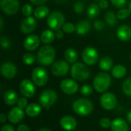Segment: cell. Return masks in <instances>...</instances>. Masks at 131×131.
Listing matches in <instances>:
<instances>
[{"label": "cell", "mask_w": 131, "mask_h": 131, "mask_svg": "<svg viewBox=\"0 0 131 131\" xmlns=\"http://www.w3.org/2000/svg\"><path fill=\"white\" fill-rule=\"evenodd\" d=\"M112 76L115 78H123L127 74V68L121 64H117L114 66L111 71Z\"/></svg>", "instance_id": "cell-26"}, {"label": "cell", "mask_w": 131, "mask_h": 131, "mask_svg": "<svg viewBox=\"0 0 131 131\" xmlns=\"http://www.w3.org/2000/svg\"><path fill=\"white\" fill-rule=\"evenodd\" d=\"M101 12V8L99 5L96 3H92L90 5L87 10V15L89 18H97Z\"/></svg>", "instance_id": "cell-28"}, {"label": "cell", "mask_w": 131, "mask_h": 131, "mask_svg": "<svg viewBox=\"0 0 131 131\" xmlns=\"http://www.w3.org/2000/svg\"><path fill=\"white\" fill-rule=\"evenodd\" d=\"M0 131H15L14 127L10 125V124H4L2 128H1V130Z\"/></svg>", "instance_id": "cell-44"}, {"label": "cell", "mask_w": 131, "mask_h": 131, "mask_svg": "<svg viewBox=\"0 0 131 131\" xmlns=\"http://www.w3.org/2000/svg\"><path fill=\"white\" fill-rule=\"evenodd\" d=\"M41 106L36 104V103H31L27 106L25 108V114L31 117H35L38 116L41 112Z\"/></svg>", "instance_id": "cell-22"}, {"label": "cell", "mask_w": 131, "mask_h": 131, "mask_svg": "<svg viewBox=\"0 0 131 131\" xmlns=\"http://www.w3.org/2000/svg\"><path fill=\"white\" fill-rule=\"evenodd\" d=\"M21 12H22V14L25 16L28 17V16H31V15L33 13V8L31 6V5L25 4V5H23V7L21 8Z\"/></svg>", "instance_id": "cell-36"}, {"label": "cell", "mask_w": 131, "mask_h": 131, "mask_svg": "<svg viewBox=\"0 0 131 131\" xmlns=\"http://www.w3.org/2000/svg\"><path fill=\"white\" fill-rule=\"evenodd\" d=\"M111 76L105 72L97 74L93 81V86L96 91L103 93L106 91L111 86Z\"/></svg>", "instance_id": "cell-3"}, {"label": "cell", "mask_w": 131, "mask_h": 131, "mask_svg": "<svg viewBox=\"0 0 131 131\" xmlns=\"http://www.w3.org/2000/svg\"><path fill=\"white\" fill-rule=\"evenodd\" d=\"M72 108L77 114L80 116H88L93 111L94 105L88 99L79 98L73 103Z\"/></svg>", "instance_id": "cell-2"}, {"label": "cell", "mask_w": 131, "mask_h": 131, "mask_svg": "<svg viewBox=\"0 0 131 131\" xmlns=\"http://www.w3.org/2000/svg\"><path fill=\"white\" fill-rule=\"evenodd\" d=\"M69 64L66 61H58L53 64L51 67V73L57 77H62L66 75L69 71Z\"/></svg>", "instance_id": "cell-11"}, {"label": "cell", "mask_w": 131, "mask_h": 131, "mask_svg": "<svg viewBox=\"0 0 131 131\" xmlns=\"http://www.w3.org/2000/svg\"><path fill=\"white\" fill-rule=\"evenodd\" d=\"M98 52L93 47H87L82 53V59L88 65H94L98 61Z\"/></svg>", "instance_id": "cell-8"}, {"label": "cell", "mask_w": 131, "mask_h": 131, "mask_svg": "<svg viewBox=\"0 0 131 131\" xmlns=\"http://www.w3.org/2000/svg\"><path fill=\"white\" fill-rule=\"evenodd\" d=\"M127 119L128 122L131 124V111H130V112L127 114Z\"/></svg>", "instance_id": "cell-49"}, {"label": "cell", "mask_w": 131, "mask_h": 131, "mask_svg": "<svg viewBox=\"0 0 131 131\" xmlns=\"http://www.w3.org/2000/svg\"><path fill=\"white\" fill-rule=\"evenodd\" d=\"M101 105L105 110L111 111L115 108L117 101L115 95L111 92L104 93L101 97Z\"/></svg>", "instance_id": "cell-10"}, {"label": "cell", "mask_w": 131, "mask_h": 131, "mask_svg": "<svg viewBox=\"0 0 131 131\" xmlns=\"http://www.w3.org/2000/svg\"><path fill=\"white\" fill-rule=\"evenodd\" d=\"M117 36L123 41H129L131 38V28L127 25L120 26L117 31Z\"/></svg>", "instance_id": "cell-19"}, {"label": "cell", "mask_w": 131, "mask_h": 131, "mask_svg": "<svg viewBox=\"0 0 131 131\" xmlns=\"http://www.w3.org/2000/svg\"><path fill=\"white\" fill-rule=\"evenodd\" d=\"M58 100L57 93L51 90L47 89L43 91L39 97L40 105L46 110H48L51 106H53Z\"/></svg>", "instance_id": "cell-5"}, {"label": "cell", "mask_w": 131, "mask_h": 131, "mask_svg": "<svg viewBox=\"0 0 131 131\" xmlns=\"http://www.w3.org/2000/svg\"><path fill=\"white\" fill-rule=\"evenodd\" d=\"M0 42H1V46L6 49V48H8L11 45V42L9 41V39L5 36H1V38H0Z\"/></svg>", "instance_id": "cell-39"}, {"label": "cell", "mask_w": 131, "mask_h": 131, "mask_svg": "<svg viewBox=\"0 0 131 131\" xmlns=\"http://www.w3.org/2000/svg\"><path fill=\"white\" fill-rule=\"evenodd\" d=\"M55 33L52 31V30H50V29H46L45 31H43L41 34V41L48 45V44H50L51 43L54 38H55Z\"/></svg>", "instance_id": "cell-25"}, {"label": "cell", "mask_w": 131, "mask_h": 131, "mask_svg": "<svg viewBox=\"0 0 131 131\" xmlns=\"http://www.w3.org/2000/svg\"><path fill=\"white\" fill-rule=\"evenodd\" d=\"M31 78L33 81V83L38 86L42 87L45 86L48 80V74L47 71L41 67L35 68L31 74Z\"/></svg>", "instance_id": "cell-7"}, {"label": "cell", "mask_w": 131, "mask_h": 131, "mask_svg": "<svg viewBox=\"0 0 131 131\" xmlns=\"http://www.w3.org/2000/svg\"><path fill=\"white\" fill-rule=\"evenodd\" d=\"M130 60H131V53H130Z\"/></svg>", "instance_id": "cell-54"}, {"label": "cell", "mask_w": 131, "mask_h": 131, "mask_svg": "<svg viewBox=\"0 0 131 131\" xmlns=\"http://www.w3.org/2000/svg\"><path fill=\"white\" fill-rule=\"evenodd\" d=\"M130 9L127 8H121V10H119V12L117 14V18L119 19H126L127 18H128L130 15Z\"/></svg>", "instance_id": "cell-34"}, {"label": "cell", "mask_w": 131, "mask_h": 131, "mask_svg": "<svg viewBox=\"0 0 131 131\" xmlns=\"http://www.w3.org/2000/svg\"><path fill=\"white\" fill-rule=\"evenodd\" d=\"M25 117V112L22 108L19 107H13L10 110L8 114V120L10 123L16 124L20 123Z\"/></svg>", "instance_id": "cell-15"}, {"label": "cell", "mask_w": 131, "mask_h": 131, "mask_svg": "<svg viewBox=\"0 0 131 131\" xmlns=\"http://www.w3.org/2000/svg\"><path fill=\"white\" fill-rule=\"evenodd\" d=\"M71 74L74 80L84 81L90 77V71L85 64L76 62L73 64L71 68Z\"/></svg>", "instance_id": "cell-4"}, {"label": "cell", "mask_w": 131, "mask_h": 131, "mask_svg": "<svg viewBox=\"0 0 131 131\" xmlns=\"http://www.w3.org/2000/svg\"><path fill=\"white\" fill-rule=\"evenodd\" d=\"M123 91L124 94L129 97H131V77L126 79L122 86Z\"/></svg>", "instance_id": "cell-31"}, {"label": "cell", "mask_w": 131, "mask_h": 131, "mask_svg": "<svg viewBox=\"0 0 131 131\" xmlns=\"http://www.w3.org/2000/svg\"><path fill=\"white\" fill-rule=\"evenodd\" d=\"M112 4L117 8H123L127 4V0H111Z\"/></svg>", "instance_id": "cell-41"}, {"label": "cell", "mask_w": 131, "mask_h": 131, "mask_svg": "<svg viewBox=\"0 0 131 131\" xmlns=\"http://www.w3.org/2000/svg\"><path fill=\"white\" fill-rule=\"evenodd\" d=\"M55 36L58 39L62 38L64 37V31H63V30H61V29L56 30L55 31Z\"/></svg>", "instance_id": "cell-47"}, {"label": "cell", "mask_w": 131, "mask_h": 131, "mask_svg": "<svg viewBox=\"0 0 131 131\" xmlns=\"http://www.w3.org/2000/svg\"><path fill=\"white\" fill-rule=\"evenodd\" d=\"M61 90L67 94H74L78 92L79 88L76 81L71 79H64L60 84Z\"/></svg>", "instance_id": "cell-14"}, {"label": "cell", "mask_w": 131, "mask_h": 131, "mask_svg": "<svg viewBox=\"0 0 131 131\" xmlns=\"http://www.w3.org/2000/svg\"><path fill=\"white\" fill-rule=\"evenodd\" d=\"M96 1H98V0H96ZM99 1H100V0H99Z\"/></svg>", "instance_id": "cell-55"}, {"label": "cell", "mask_w": 131, "mask_h": 131, "mask_svg": "<svg viewBox=\"0 0 131 131\" xmlns=\"http://www.w3.org/2000/svg\"><path fill=\"white\" fill-rule=\"evenodd\" d=\"M112 131H129V126L127 123L121 118H116L112 121Z\"/></svg>", "instance_id": "cell-20"}, {"label": "cell", "mask_w": 131, "mask_h": 131, "mask_svg": "<svg viewBox=\"0 0 131 131\" xmlns=\"http://www.w3.org/2000/svg\"><path fill=\"white\" fill-rule=\"evenodd\" d=\"M3 99H4L5 103L8 106L15 105L18 102V100L17 93L12 89H9L5 91Z\"/></svg>", "instance_id": "cell-21"}, {"label": "cell", "mask_w": 131, "mask_h": 131, "mask_svg": "<svg viewBox=\"0 0 131 131\" xmlns=\"http://www.w3.org/2000/svg\"><path fill=\"white\" fill-rule=\"evenodd\" d=\"M74 10L77 14H81L84 11V5L81 1H78L74 5Z\"/></svg>", "instance_id": "cell-35"}, {"label": "cell", "mask_w": 131, "mask_h": 131, "mask_svg": "<svg viewBox=\"0 0 131 131\" xmlns=\"http://www.w3.org/2000/svg\"><path fill=\"white\" fill-rule=\"evenodd\" d=\"M64 58L67 62L70 64H74L78 59V54L74 48H68L64 51Z\"/></svg>", "instance_id": "cell-24"}, {"label": "cell", "mask_w": 131, "mask_h": 131, "mask_svg": "<svg viewBox=\"0 0 131 131\" xmlns=\"http://www.w3.org/2000/svg\"><path fill=\"white\" fill-rule=\"evenodd\" d=\"M91 28V24L87 20L79 21L76 25V32L79 35H84L89 32Z\"/></svg>", "instance_id": "cell-23"}, {"label": "cell", "mask_w": 131, "mask_h": 131, "mask_svg": "<svg viewBox=\"0 0 131 131\" xmlns=\"http://www.w3.org/2000/svg\"><path fill=\"white\" fill-rule=\"evenodd\" d=\"M21 94L25 97H31L35 94V87L29 79H24L19 84Z\"/></svg>", "instance_id": "cell-12"}, {"label": "cell", "mask_w": 131, "mask_h": 131, "mask_svg": "<svg viewBox=\"0 0 131 131\" xmlns=\"http://www.w3.org/2000/svg\"><path fill=\"white\" fill-rule=\"evenodd\" d=\"M2 28H3V19L1 17L0 18V30H2Z\"/></svg>", "instance_id": "cell-50"}, {"label": "cell", "mask_w": 131, "mask_h": 131, "mask_svg": "<svg viewBox=\"0 0 131 131\" xmlns=\"http://www.w3.org/2000/svg\"><path fill=\"white\" fill-rule=\"evenodd\" d=\"M6 121V116L5 115V114H0V122L2 123V124H3V123H5Z\"/></svg>", "instance_id": "cell-48"}, {"label": "cell", "mask_w": 131, "mask_h": 131, "mask_svg": "<svg viewBox=\"0 0 131 131\" xmlns=\"http://www.w3.org/2000/svg\"><path fill=\"white\" fill-rule=\"evenodd\" d=\"M56 56L55 50L51 45H44L42 46L37 54L38 62L44 66H48L51 64Z\"/></svg>", "instance_id": "cell-1"}, {"label": "cell", "mask_w": 131, "mask_h": 131, "mask_svg": "<svg viewBox=\"0 0 131 131\" xmlns=\"http://www.w3.org/2000/svg\"><path fill=\"white\" fill-rule=\"evenodd\" d=\"M57 2H65L66 0H56Z\"/></svg>", "instance_id": "cell-52"}, {"label": "cell", "mask_w": 131, "mask_h": 131, "mask_svg": "<svg viewBox=\"0 0 131 131\" xmlns=\"http://www.w3.org/2000/svg\"><path fill=\"white\" fill-rule=\"evenodd\" d=\"M129 9H130V11L131 12V1L130 2V4H129Z\"/></svg>", "instance_id": "cell-53"}, {"label": "cell", "mask_w": 131, "mask_h": 131, "mask_svg": "<svg viewBox=\"0 0 131 131\" xmlns=\"http://www.w3.org/2000/svg\"><path fill=\"white\" fill-rule=\"evenodd\" d=\"M22 61L27 65H31L35 63V57L34 56V54L31 53H26L22 57Z\"/></svg>", "instance_id": "cell-32"}, {"label": "cell", "mask_w": 131, "mask_h": 131, "mask_svg": "<svg viewBox=\"0 0 131 131\" xmlns=\"http://www.w3.org/2000/svg\"><path fill=\"white\" fill-rule=\"evenodd\" d=\"M1 74L4 78L11 79L16 75L17 68L12 62H5L1 66Z\"/></svg>", "instance_id": "cell-16"}, {"label": "cell", "mask_w": 131, "mask_h": 131, "mask_svg": "<svg viewBox=\"0 0 131 131\" xmlns=\"http://www.w3.org/2000/svg\"><path fill=\"white\" fill-rule=\"evenodd\" d=\"M62 30L64 32L70 34V33H72L74 31H76V27L71 22H66L63 25Z\"/></svg>", "instance_id": "cell-33"}, {"label": "cell", "mask_w": 131, "mask_h": 131, "mask_svg": "<svg viewBox=\"0 0 131 131\" xmlns=\"http://www.w3.org/2000/svg\"><path fill=\"white\" fill-rule=\"evenodd\" d=\"M37 21L32 16H28L24 18L21 23L20 28L23 34H30L37 28Z\"/></svg>", "instance_id": "cell-13"}, {"label": "cell", "mask_w": 131, "mask_h": 131, "mask_svg": "<svg viewBox=\"0 0 131 131\" xmlns=\"http://www.w3.org/2000/svg\"><path fill=\"white\" fill-rule=\"evenodd\" d=\"M48 0H30V2L35 5H43Z\"/></svg>", "instance_id": "cell-46"}, {"label": "cell", "mask_w": 131, "mask_h": 131, "mask_svg": "<svg viewBox=\"0 0 131 131\" xmlns=\"http://www.w3.org/2000/svg\"><path fill=\"white\" fill-rule=\"evenodd\" d=\"M17 104H18V107L24 109V108H26L28 106V101L25 98V97H22L18 98Z\"/></svg>", "instance_id": "cell-40"}, {"label": "cell", "mask_w": 131, "mask_h": 131, "mask_svg": "<svg viewBox=\"0 0 131 131\" xmlns=\"http://www.w3.org/2000/svg\"><path fill=\"white\" fill-rule=\"evenodd\" d=\"M0 5L2 10L7 15H15L19 10L18 0H1Z\"/></svg>", "instance_id": "cell-9"}, {"label": "cell", "mask_w": 131, "mask_h": 131, "mask_svg": "<svg viewBox=\"0 0 131 131\" xmlns=\"http://www.w3.org/2000/svg\"><path fill=\"white\" fill-rule=\"evenodd\" d=\"M99 67L104 71H110L113 67V61L109 57H103L99 61Z\"/></svg>", "instance_id": "cell-29"}, {"label": "cell", "mask_w": 131, "mask_h": 131, "mask_svg": "<svg viewBox=\"0 0 131 131\" xmlns=\"http://www.w3.org/2000/svg\"><path fill=\"white\" fill-rule=\"evenodd\" d=\"M37 131H50L48 129H46V128H41V129H39Z\"/></svg>", "instance_id": "cell-51"}, {"label": "cell", "mask_w": 131, "mask_h": 131, "mask_svg": "<svg viewBox=\"0 0 131 131\" xmlns=\"http://www.w3.org/2000/svg\"><path fill=\"white\" fill-rule=\"evenodd\" d=\"M40 44V38L36 35H28L24 41V47L28 51H35Z\"/></svg>", "instance_id": "cell-17"}, {"label": "cell", "mask_w": 131, "mask_h": 131, "mask_svg": "<svg viewBox=\"0 0 131 131\" xmlns=\"http://www.w3.org/2000/svg\"><path fill=\"white\" fill-rule=\"evenodd\" d=\"M17 131H31V129L26 124H21L18 127Z\"/></svg>", "instance_id": "cell-45"}, {"label": "cell", "mask_w": 131, "mask_h": 131, "mask_svg": "<svg viewBox=\"0 0 131 131\" xmlns=\"http://www.w3.org/2000/svg\"><path fill=\"white\" fill-rule=\"evenodd\" d=\"M111 124H112V122L111 121V120L109 118H107V117H103L99 121L100 126L102 128H104V129H107V128L111 127Z\"/></svg>", "instance_id": "cell-37"}, {"label": "cell", "mask_w": 131, "mask_h": 131, "mask_svg": "<svg viewBox=\"0 0 131 131\" xmlns=\"http://www.w3.org/2000/svg\"><path fill=\"white\" fill-rule=\"evenodd\" d=\"M105 21L110 26H114L117 23V16L113 12H107L105 14Z\"/></svg>", "instance_id": "cell-30"}, {"label": "cell", "mask_w": 131, "mask_h": 131, "mask_svg": "<svg viewBox=\"0 0 131 131\" xmlns=\"http://www.w3.org/2000/svg\"><path fill=\"white\" fill-rule=\"evenodd\" d=\"M94 27L97 31H102L104 28V23L101 20H96L94 22Z\"/></svg>", "instance_id": "cell-42"}, {"label": "cell", "mask_w": 131, "mask_h": 131, "mask_svg": "<svg viewBox=\"0 0 131 131\" xmlns=\"http://www.w3.org/2000/svg\"><path fill=\"white\" fill-rule=\"evenodd\" d=\"M99 6L102 9H106L109 6V3L107 0H100L99 1Z\"/></svg>", "instance_id": "cell-43"}, {"label": "cell", "mask_w": 131, "mask_h": 131, "mask_svg": "<svg viewBox=\"0 0 131 131\" xmlns=\"http://www.w3.org/2000/svg\"><path fill=\"white\" fill-rule=\"evenodd\" d=\"M49 15V8L45 5H39L34 12V16L35 18L41 19Z\"/></svg>", "instance_id": "cell-27"}, {"label": "cell", "mask_w": 131, "mask_h": 131, "mask_svg": "<svg viewBox=\"0 0 131 131\" xmlns=\"http://www.w3.org/2000/svg\"><path fill=\"white\" fill-rule=\"evenodd\" d=\"M77 121L74 117L65 116L60 120V126L67 131H73L77 127Z\"/></svg>", "instance_id": "cell-18"}, {"label": "cell", "mask_w": 131, "mask_h": 131, "mask_svg": "<svg viewBox=\"0 0 131 131\" xmlns=\"http://www.w3.org/2000/svg\"><path fill=\"white\" fill-rule=\"evenodd\" d=\"M65 17L61 12L56 11L49 14L47 18V25L52 30H58L64 24Z\"/></svg>", "instance_id": "cell-6"}, {"label": "cell", "mask_w": 131, "mask_h": 131, "mask_svg": "<svg viewBox=\"0 0 131 131\" xmlns=\"http://www.w3.org/2000/svg\"><path fill=\"white\" fill-rule=\"evenodd\" d=\"M92 92H93L92 88L88 84H85L82 86V88H81V93L84 96H90L92 94Z\"/></svg>", "instance_id": "cell-38"}]
</instances>
